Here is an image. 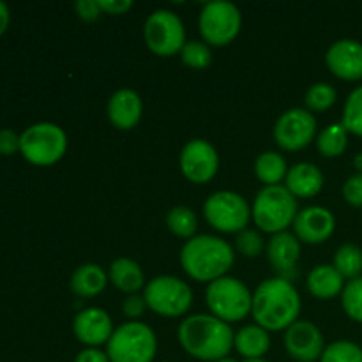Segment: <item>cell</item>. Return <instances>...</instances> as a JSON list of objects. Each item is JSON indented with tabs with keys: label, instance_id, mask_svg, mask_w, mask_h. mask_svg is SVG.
Here are the masks:
<instances>
[{
	"label": "cell",
	"instance_id": "cell-1",
	"mask_svg": "<svg viewBox=\"0 0 362 362\" xmlns=\"http://www.w3.org/2000/svg\"><path fill=\"white\" fill-rule=\"evenodd\" d=\"M300 296L296 286L286 278H271L262 281L253 292L255 324L269 332L286 331L290 325L299 320Z\"/></svg>",
	"mask_w": 362,
	"mask_h": 362
},
{
	"label": "cell",
	"instance_id": "cell-2",
	"mask_svg": "<svg viewBox=\"0 0 362 362\" xmlns=\"http://www.w3.org/2000/svg\"><path fill=\"white\" fill-rule=\"evenodd\" d=\"M180 346L187 356L204 362H216L228 357L233 349L235 332L230 324L214 315H191L184 318L177 331Z\"/></svg>",
	"mask_w": 362,
	"mask_h": 362
},
{
	"label": "cell",
	"instance_id": "cell-3",
	"mask_svg": "<svg viewBox=\"0 0 362 362\" xmlns=\"http://www.w3.org/2000/svg\"><path fill=\"white\" fill-rule=\"evenodd\" d=\"M235 262V250L225 239L209 233L194 235L180 250V265L191 279L212 283L228 276Z\"/></svg>",
	"mask_w": 362,
	"mask_h": 362
},
{
	"label": "cell",
	"instance_id": "cell-4",
	"mask_svg": "<svg viewBox=\"0 0 362 362\" xmlns=\"http://www.w3.org/2000/svg\"><path fill=\"white\" fill-rule=\"evenodd\" d=\"M299 212L297 198L285 186H264L258 191L251 207V219L260 232H288Z\"/></svg>",
	"mask_w": 362,
	"mask_h": 362
},
{
	"label": "cell",
	"instance_id": "cell-5",
	"mask_svg": "<svg viewBox=\"0 0 362 362\" xmlns=\"http://www.w3.org/2000/svg\"><path fill=\"white\" fill-rule=\"evenodd\" d=\"M205 303L209 311L226 324H237L251 315L253 293L246 283L233 276H223L209 283L205 288Z\"/></svg>",
	"mask_w": 362,
	"mask_h": 362
},
{
	"label": "cell",
	"instance_id": "cell-6",
	"mask_svg": "<svg viewBox=\"0 0 362 362\" xmlns=\"http://www.w3.org/2000/svg\"><path fill=\"white\" fill-rule=\"evenodd\" d=\"M110 362H152L158 354L156 332L144 322H124L106 343Z\"/></svg>",
	"mask_w": 362,
	"mask_h": 362
},
{
	"label": "cell",
	"instance_id": "cell-7",
	"mask_svg": "<svg viewBox=\"0 0 362 362\" xmlns=\"http://www.w3.org/2000/svg\"><path fill=\"white\" fill-rule=\"evenodd\" d=\"M67 134L59 124L35 122L21 133L20 154L30 165L52 166L66 156Z\"/></svg>",
	"mask_w": 362,
	"mask_h": 362
},
{
	"label": "cell",
	"instance_id": "cell-8",
	"mask_svg": "<svg viewBox=\"0 0 362 362\" xmlns=\"http://www.w3.org/2000/svg\"><path fill=\"white\" fill-rule=\"evenodd\" d=\"M144 297L148 310L165 318H179L191 310L193 290L177 276H156L147 281Z\"/></svg>",
	"mask_w": 362,
	"mask_h": 362
},
{
	"label": "cell",
	"instance_id": "cell-9",
	"mask_svg": "<svg viewBox=\"0 0 362 362\" xmlns=\"http://www.w3.org/2000/svg\"><path fill=\"white\" fill-rule=\"evenodd\" d=\"M198 28L204 42L209 46H228L237 39L243 28V13L228 0L207 2L198 16Z\"/></svg>",
	"mask_w": 362,
	"mask_h": 362
},
{
	"label": "cell",
	"instance_id": "cell-10",
	"mask_svg": "<svg viewBox=\"0 0 362 362\" xmlns=\"http://www.w3.org/2000/svg\"><path fill=\"white\" fill-rule=\"evenodd\" d=\"M204 216L221 233H240L251 221V205L235 191H216L205 200Z\"/></svg>",
	"mask_w": 362,
	"mask_h": 362
},
{
	"label": "cell",
	"instance_id": "cell-11",
	"mask_svg": "<svg viewBox=\"0 0 362 362\" xmlns=\"http://www.w3.org/2000/svg\"><path fill=\"white\" fill-rule=\"evenodd\" d=\"M144 37L148 49L158 57H173L186 45V27L179 14L158 9L148 14L144 25Z\"/></svg>",
	"mask_w": 362,
	"mask_h": 362
},
{
	"label": "cell",
	"instance_id": "cell-12",
	"mask_svg": "<svg viewBox=\"0 0 362 362\" xmlns=\"http://www.w3.org/2000/svg\"><path fill=\"white\" fill-rule=\"evenodd\" d=\"M272 134L281 151H303L315 140L317 119L306 108H290L278 117Z\"/></svg>",
	"mask_w": 362,
	"mask_h": 362
},
{
	"label": "cell",
	"instance_id": "cell-13",
	"mask_svg": "<svg viewBox=\"0 0 362 362\" xmlns=\"http://www.w3.org/2000/svg\"><path fill=\"white\" fill-rule=\"evenodd\" d=\"M179 166L182 175L193 184H207L218 175L219 154L211 141L193 138L180 151Z\"/></svg>",
	"mask_w": 362,
	"mask_h": 362
},
{
	"label": "cell",
	"instance_id": "cell-14",
	"mask_svg": "<svg viewBox=\"0 0 362 362\" xmlns=\"http://www.w3.org/2000/svg\"><path fill=\"white\" fill-rule=\"evenodd\" d=\"M325 346L324 334L310 320H297L285 331V349L293 362L320 361Z\"/></svg>",
	"mask_w": 362,
	"mask_h": 362
},
{
	"label": "cell",
	"instance_id": "cell-15",
	"mask_svg": "<svg viewBox=\"0 0 362 362\" xmlns=\"http://www.w3.org/2000/svg\"><path fill=\"white\" fill-rule=\"evenodd\" d=\"M293 235L304 244L318 246L327 243L336 230V218L327 207L310 205L297 212L292 225Z\"/></svg>",
	"mask_w": 362,
	"mask_h": 362
},
{
	"label": "cell",
	"instance_id": "cell-16",
	"mask_svg": "<svg viewBox=\"0 0 362 362\" xmlns=\"http://www.w3.org/2000/svg\"><path fill=\"white\" fill-rule=\"evenodd\" d=\"M113 320L101 308H87L81 310L73 320V332L78 341L87 349H99L106 345L112 338Z\"/></svg>",
	"mask_w": 362,
	"mask_h": 362
},
{
	"label": "cell",
	"instance_id": "cell-17",
	"mask_svg": "<svg viewBox=\"0 0 362 362\" xmlns=\"http://www.w3.org/2000/svg\"><path fill=\"white\" fill-rule=\"evenodd\" d=\"M325 66L339 80H362V42L356 39L332 42L325 53Z\"/></svg>",
	"mask_w": 362,
	"mask_h": 362
},
{
	"label": "cell",
	"instance_id": "cell-18",
	"mask_svg": "<svg viewBox=\"0 0 362 362\" xmlns=\"http://www.w3.org/2000/svg\"><path fill=\"white\" fill-rule=\"evenodd\" d=\"M108 119L117 129L129 131L138 126L144 115V101L133 88H120L113 92L106 106Z\"/></svg>",
	"mask_w": 362,
	"mask_h": 362
},
{
	"label": "cell",
	"instance_id": "cell-19",
	"mask_svg": "<svg viewBox=\"0 0 362 362\" xmlns=\"http://www.w3.org/2000/svg\"><path fill=\"white\" fill-rule=\"evenodd\" d=\"M324 173L313 163H297L290 166L285 179V187L296 198H313L324 189Z\"/></svg>",
	"mask_w": 362,
	"mask_h": 362
},
{
	"label": "cell",
	"instance_id": "cell-20",
	"mask_svg": "<svg viewBox=\"0 0 362 362\" xmlns=\"http://www.w3.org/2000/svg\"><path fill=\"white\" fill-rule=\"evenodd\" d=\"M267 258L279 274H286L300 258V240L292 232H281L267 243Z\"/></svg>",
	"mask_w": 362,
	"mask_h": 362
},
{
	"label": "cell",
	"instance_id": "cell-21",
	"mask_svg": "<svg viewBox=\"0 0 362 362\" xmlns=\"http://www.w3.org/2000/svg\"><path fill=\"white\" fill-rule=\"evenodd\" d=\"M345 278L334 269V265H317L308 276V292L320 300H331L341 296L345 290Z\"/></svg>",
	"mask_w": 362,
	"mask_h": 362
},
{
	"label": "cell",
	"instance_id": "cell-22",
	"mask_svg": "<svg viewBox=\"0 0 362 362\" xmlns=\"http://www.w3.org/2000/svg\"><path fill=\"white\" fill-rule=\"evenodd\" d=\"M108 279L117 290H120L126 296L140 293V290H144L145 285H147L144 269L140 267V264L124 257L117 258L110 264Z\"/></svg>",
	"mask_w": 362,
	"mask_h": 362
},
{
	"label": "cell",
	"instance_id": "cell-23",
	"mask_svg": "<svg viewBox=\"0 0 362 362\" xmlns=\"http://www.w3.org/2000/svg\"><path fill=\"white\" fill-rule=\"evenodd\" d=\"M108 281V272L101 265L83 264L73 272L69 286L74 296L81 297V299H92L106 288Z\"/></svg>",
	"mask_w": 362,
	"mask_h": 362
},
{
	"label": "cell",
	"instance_id": "cell-24",
	"mask_svg": "<svg viewBox=\"0 0 362 362\" xmlns=\"http://www.w3.org/2000/svg\"><path fill=\"white\" fill-rule=\"evenodd\" d=\"M233 349L243 356V359H260L271 349V332L260 325H244L235 332Z\"/></svg>",
	"mask_w": 362,
	"mask_h": 362
},
{
	"label": "cell",
	"instance_id": "cell-25",
	"mask_svg": "<svg viewBox=\"0 0 362 362\" xmlns=\"http://www.w3.org/2000/svg\"><path fill=\"white\" fill-rule=\"evenodd\" d=\"M288 165L279 152H262L255 161V175L265 186H279L286 179Z\"/></svg>",
	"mask_w": 362,
	"mask_h": 362
},
{
	"label": "cell",
	"instance_id": "cell-26",
	"mask_svg": "<svg viewBox=\"0 0 362 362\" xmlns=\"http://www.w3.org/2000/svg\"><path fill=\"white\" fill-rule=\"evenodd\" d=\"M349 147V131L341 122L329 124L317 136V148L324 158L334 159L345 154Z\"/></svg>",
	"mask_w": 362,
	"mask_h": 362
},
{
	"label": "cell",
	"instance_id": "cell-27",
	"mask_svg": "<svg viewBox=\"0 0 362 362\" xmlns=\"http://www.w3.org/2000/svg\"><path fill=\"white\" fill-rule=\"evenodd\" d=\"M166 226L179 239H193L198 230V218L193 209L186 205H175L166 214Z\"/></svg>",
	"mask_w": 362,
	"mask_h": 362
},
{
	"label": "cell",
	"instance_id": "cell-28",
	"mask_svg": "<svg viewBox=\"0 0 362 362\" xmlns=\"http://www.w3.org/2000/svg\"><path fill=\"white\" fill-rule=\"evenodd\" d=\"M336 271L345 279L361 278L362 276V250L356 244H343L336 250L334 260H332Z\"/></svg>",
	"mask_w": 362,
	"mask_h": 362
},
{
	"label": "cell",
	"instance_id": "cell-29",
	"mask_svg": "<svg viewBox=\"0 0 362 362\" xmlns=\"http://www.w3.org/2000/svg\"><path fill=\"white\" fill-rule=\"evenodd\" d=\"M336 99H338V92L332 87L331 83H325V81H318L313 83L308 88L306 95H304V105L306 110L310 112H327L331 106H334Z\"/></svg>",
	"mask_w": 362,
	"mask_h": 362
},
{
	"label": "cell",
	"instance_id": "cell-30",
	"mask_svg": "<svg viewBox=\"0 0 362 362\" xmlns=\"http://www.w3.org/2000/svg\"><path fill=\"white\" fill-rule=\"evenodd\" d=\"M179 55L184 66L194 71H204L212 64L211 46L204 41H187Z\"/></svg>",
	"mask_w": 362,
	"mask_h": 362
},
{
	"label": "cell",
	"instance_id": "cell-31",
	"mask_svg": "<svg viewBox=\"0 0 362 362\" xmlns=\"http://www.w3.org/2000/svg\"><path fill=\"white\" fill-rule=\"evenodd\" d=\"M341 124L349 131V134L352 133L356 136H362V85L354 88L346 98Z\"/></svg>",
	"mask_w": 362,
	"mask_h": 362
},
{
	"label": "cell",
	"instance_id": "cell-32",
	"mask_svg": "<svg viewBox=\"0 0 362 362\" xmlns=\"http://www.w3.org/2000/svg\"><path fill=\"white\" fill-rule=\"evenodd\" d=\"M318 362H362V349L357 343L339 339L325 346Z\"/></svg>",
	"mask_w": 362,
	"mask_h": 362
},
{
	"label": "cell",
	"instance_id": "cell-33",
	"mask_svg": "<svg viewBox=\"0 0 362 362\" xmlns=\"http://www.w3.org/2000/svg\"><path fill=\"white\" fill-rule=\"evenodd\" d=\"M341 306L346 317L362 324V276L346 283L341 293Z\"/></svg>",
	"mask_w": 362,
	"mask_h": 362
},
{
	"label": "cell",
	"instance_id": "cell-34",
	"mask_svg": "<svg viewBox=\"0 0 362 362\" xmlns=\"http://www.w3.org/2000/svg\"><path fill=\"white\" fill-rule=\"evenodd\" d=\"M235 251L244 258H258L265 251L264 237L258 230H243L235 235Z\"/></svg>",
	"mask_w": 362,
	"mask_h": 362
},
{
	"label": "cell",
	"instance_id": "cell-35",
	"mask_svg": "<svg viewBox=\"0 0 362 362\" xmlns=\"http://www.w3.org/2000/svg\"><path fill=\"white\" fill-rule=\"evenodd\" d=\"M147 310L148 306L144 293H131V296H126V299L122 303V313L124 317L129 318V322H138V318L144 317Z\"/></svg>",
	"mask_w": 362,
	"mask_h": 362
},
{
	"label": "cell",
	"instance_id": "cell-36",
	"mask_svg": "<svg viewBox=\"0 0 362 362\" xmlns=\"http://www.w3.org/2000/svg\"><path fill=\"white\" fill-rule=\"evenodd\" d=\"M343 198L352 207H362V173L350 175L343 184Z\"/></svg>",
	"mask_w": 362,
	"mask_h": 362
},
{
	"label": "cell",
	"instance_id": "cell-37",
	"mask_svg": "<svg viewBox=\"0 0 362 362\" xmlns=\"http://www.w3.org/2000/svg\"><path fill=\"white\" fill-rule=\"evenodd\" d=\"M21 145V134H18L14 129L4 127L0 129V156H14L20 152Z\"/></svg>",
	"mask_w": 362,
	"mask_h": 362
},
{
	"label": "cell",
	"instance_id": "cell-38",
	"mask_svg": "<svg viewBox=\"0 0 362 362\" xmlns=\"http://www.w3.org/2000/svg\"><path fill=\"white\" fill-rule=\"evenodd\" d=\"M74 11H76L80 20L88 21V23L98 21L103 14L98 0H78V2L74 4Z\"/></svg>",
	"mask_w": 362,
	"mask_h": 362
},
{
	"label": "cell",
	"instance_id": "cell-39",
	"mask_svg": "<svg viewBox=\"0 0 362 362\" xmlns=\"http://www.w3.org/2000/svg\"><path fill=\"white\" fill-rule=\"evenodd\" d=\"M98 2L103 13L112 14V16L127 14L133 9V0H98Z\"/></svg>",
	"mask_w": 362,
	"mask_h": 362
},
{
	"label": "cell",
	"instance_id": "cell-40",
	"mask_svg": "<svg viewBox=\"0 0 362 362\" xmlns=\"http://www.w3.org/2000/svg\"><path fill=\"white\" fill-rule=\"evenodd\" d=\"M74 362H110L106 350L101 349H83L76 354Z\"/></svg>",
	"mask_w": 362,
	"mask_h": 362
},
{
	"label": "cell",
	"instance_id": "cell-41",
	"mask_svg": "<svg viewBox=\"0 0 362 362\" xmlns=\"http://www.w3.org/2000/svg\"><path fill=\"white\" fill-rule=\"evenodd\" d=\"M11 23V13H9V7L0 0V37L6 34V30L9 28Z\"/></svg>",
	"mask_w": 362,
	"mask_h": 362
},
{
	"label": "cell",
	"instance_id": "cell-42",
	"mask_svg": "<svg viewBox=\"0 0 362 362\" xmlns=\"http://www.w3.org/2000/svg\"><path fill=\"white\" fill-rule=\"evenodd\" d=\"M354 166H356V170H359L357 173H362V154H357L354 158Z\"/></svg>",
	"mask_w": 362,
	"mask_h": 362
},
{
	"label": "cell",
	"instance_id": "cell-43",
	"mask_svg": "<svg viewBox=\"0 0 362 362\" xmlns=\"http://www.w3.org/2000/svg\"><path fill=\"white\" fill-rule=\"evenodd\" d=\"M243 362H267L264 359V357H260V359H244Z\"/></svg>",
	"mask_w": 362,
	"mask_h": 362
},
{
	"label": "cell",
	"instance_id": "cell-44",
	"mask_svg": "<svg viewBox=\"0 0 362 362\" xmlns=\"http://www.w3.org/2000/svg\"><path fill=\"white\" fill-rule=\"evenodd\" d=\"M216 362H239V361L232 359V357H225V359H219V361H216Z\"/></svg>",
	"mask_w": 362,
	"mask_h": 362
}]
</instances>
